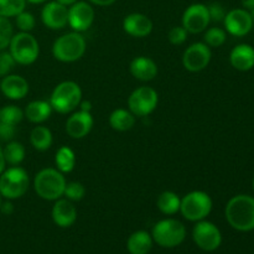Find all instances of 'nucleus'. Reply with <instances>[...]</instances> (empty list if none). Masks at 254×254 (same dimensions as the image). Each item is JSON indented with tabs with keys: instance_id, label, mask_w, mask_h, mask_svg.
I'll use <instances>...</instances> for the list:
<instances>
[{
	"instance_id": "1",
	"label": "nucleus",
	"mask_w": 254,
	"mask_h": 254,
	"mask_svg": "<svg viewBox=\"0 0 254 254\" xmlns=\"http://www.w3.org/2000/svg\"><path fill=\"white\" fill-rule=\"evenodd\" d=\"M225 216L228 225L240 232L254 230V197L251 195H236L227 202Z\"/></svg>"
},
{
	"instance_id": "2",
	"label": "nucleus",
	"mask_w": 254,
	"mask_h": 254,
	"mask_svg": "<svg viewBox=\"0 0 254 254\" xmlns=\"http://www.w3.org/2000/svg\"><path fill=\"white\" fill-rule=\"evenodd\" d=\"M66 184V179L61 171L46 168L35 175L34 190L42 200L56 201L64 196Z\"/></svg>"
},
{
	"instance_id": "3",
	"label": "nucleus",
	"mask_w": 254,
	"mask_h": 254,
	"mask_svg": "<svg viewBox=\"0 0 254 254\" xmlns=\"http://www.w3.org/2000/svg\"><path fill=\"white\" fill-rule=\"evenodd\" d=\"M87 44L81 32H67L55 40L52 45V55L60 62L71 64L83 57Z\"/></svg>"
},
{
	"instance_id": "4",
	"label": "nucleus",
	"mask_w": 254,
	"mask_h": 254,
	"mask_svg": "<svg viewBox=\"0 0 254 254\" xmlns=\"http://www.w3.org/2000/svg\"><path fill=\"white\" fill-rule=\"evenodd\" d=\"M82 101V89L74 81H64L57 84L50 96L52 111L60 114H68L79 106Z\"/></svg>"
},
{
	"instance_id": "5",
	"label": "nucleus",
	"mask_w": 254,
	"mask_h": 254,
	"mask_svg": "<svg viewBox=\"0 0 254 254\" xmlns=\"http://www.w3.org/2000/svg\"><path fill=\"white\" fill-rule=\"evenodd\" d=\"M29 174L20 166H11L0 174V193L6 200L22 197L29 190Z\"/></svg>"
},
{
	"instance_id": "6",
	"label": "nucleus",
	"mask_w": 254,
	"mask_h": 254,
	"mask_svg": "<svg viewBox=\"0 0 254 254\" xmlns=\"http://www.w3.org/2000/svg\"><path fill=\"white\" fill-rule=\"evenodd\" d=\"M153 241L163 248H175L186 238V227L175 218H165L154 225L151 231Z\"/></svg>"
},
{
	"instance_id": "7",
	"label": "nucleus",
	"mask_w": 254,
	"mask_h": 254,
	"mask_svg": "<svg viewBox=\"0 0 254 254\" xmlns=\"http://www.w3.org/2000/svg\"><path fill=\"white\" fill-rule=\"evenodd\" d=\"M212 198L205 191H191L181 198L180 212L184 218L198 222L207 217L212 211Z\"/></svg>"
},
{
	"instance_id": "8",
	"label": "nucleus",
	"mask_w": 254,
	"mask_h": 254,
	"mask_svg": "<svg viewBox=\"0 0 254 254\" xmlns=\"http://www.w3.org/2000/svg\"><path fill=\"white\" fill-rule=\"evenodd\" d=\"M9 52L16 64L29 66L39 59L40 45L30 32L20 31L11 37Z\"/></svg>"
},
{
	"instance_id": "9",
	"label": "nucleus",
	"mask_w": 254,
	"mask_h": 254,
	"mask_svg": "<svg viewBox=\"0 0 254 254\" xmlns=\"http://www.w3.org/2000/svg\"><path fill=\"white\" fill-rule=\"evenodd\" d=\"M159 94L154 88L141 86L134 89L128 98L129 111L135 117H148L156 109Z\"/></svg>"
},
{
	"instance_id": "10",
	"label": "nucleus",
	"mask_w": 254,
	"mask_h": 254,
	"mask_svg": "<svg viewBox=\"0 0 254 254\" xmlns=\"http://www.w3.org/2000/svg\"><path fill=\"white\" fill-rule=\"evenodd\" d=\"M192 240L200 250L213 252L218 250L222 243V233L215 223L210 221H198L192 230Z\"/></svg>"
},
{
	"instance_id": "11",
	"label": "nucleus",
	"mask_w": 254,
	"mask_h": 254,
	"mask_svg": "<svg viewBox=\"0 0 254 254\" xmlns=\"http://www.w3.org/2000/svg\"><path fill=\"white\" fill-rule=\"evenodd\" d=\"M181 22H183L181 26L189 34H200V32H203L211 22L207 5L201 4V2L191 4L184 11Z\"/></svg>"
},
{
	"instance_id": "12",
	"label": "nucleus",
	"mask_w": 254,
	"mask_h": 254,
	"mask_svg": "<svg viewBox=\"0 0 254 254\" xmlns=\"http://www.w3.org/2000/svg\"><path fill=\"white\" fill-rule=\"evenodd\" d=\"M211 57V47H208L205 42H195L184 52L183 66L189 72H200L208 66Z\"/></svg>"
},
{
	"instance_id": "13",
	"label": "nucleus",
	"mask_w": 254,
	"mask_h": 254,
	"mask_svg": "<svg viewBox=\"0 0 254 254\" xmlns=\"http://www.w3.org/2000/svg\"><path fill=\"white\" fill-rule=\"evenodd\" d=\"M96 17L93 6L87 1H77L68 7V25L76 32L87 31Z\"/></svg>"
},
{
	"instance_id": "14",
	"label": "nucleus",
	"mask_w": 254,
	"mask_h": 254,
	"mask_svg": "<svg viewBox=\"0 0 254 254\" xmlns=\"http://www.w3.org/2000/svg\"><path fill=\"white\" fill-rule=\"evenodd\" d=\"M223 25L226 31L236 37L246 36L254 26L251 12L246 9H233L228 11L223 20Z\"/></svg>"
},
{
	"instance_id": "15",
	"label": "nucleus",
	"mask_w": 254,
	"mask_h": 254,
	"mask_svg": "<svg viewBox=\"0 0 254 254\" xmlns=\"http://www.w3.org/2000/svg\"><path fill=\"white\" fill-rule=\"evenodd\" d=\"M41 20L46 27L51 30H61L68 25V7L56 0L45 4L41 10Z\"/></svg>"
},
{
	"instance_id": "16",
	"label": "nucleus",
	"mask_w": 254,
	"mask_h": 254,
	"mask_svg": "<svg viewBox=\"0 0 254 254\" xmlns=\"http://www.w3.org/2000/svg\"><path fill=\"white\" fill-rule=\"evenodd\" d=\"M93 117L91 112L77 111L68 117L66 122V133L72 139H82L89 134L93 128Z\"/></svg>"
},
{
	"instance_id": "17",
	"label": "nucleus",
	"mask_w": 254,
	"mask_h": 254,
	"mask_svg": "<svg viewBox=\"0 0 254 254\" xmlns=\"http://www.w3.org/2000/svg\"><path fill=\"white\" fill-rule=\"evenodd\" d=\"M51 216L55 225L61 228H68L77 221V208L72 201L59 198L52 206Z\"/></svg>"
},
{
	"instance_id": "18",
	"label": "nucleus",
	"mask_w": 254,
	"mask_h": 254,
	"mask_svg": "<svg viewBox=\"0 0 254 254\" xmlns=\"http://www.w3.org/2000/svg\"><path fill=\"white\" fill-rule=\"evenodd\" d=\"M123 30L133 37H146L153 31V21L141 12H131L123 20Z\"/></svg>"
},
{
	"instance_id": "19",
	"label": "nucleus",
	"mask_w": 254,
	"mask_h": 254,
	"mask_svg": "<svg viewBox=\"0 0 254 254\" xmlns=\"http://www.w3.org/2000/svg\"><path fill=\"white\" fill-rule=\"evenodd\" d=\"M29 82L19 74H6L0 81V91L11 101H20L29 93Z\"/></svg>"
},
{
	"instance_id": "20",
	"label": "nucleus",
	"mask_w": 254,
	"mask_h": 254,
	"mask_svg": "<svg viewBox=\"0 0 254 254\" xmlns=\"http://www.w3.org/2000/svg\"><path fill=\"white\" fill-rule=\"evenodd\" d=\"M129 69L131 76L141 82H149L158 76V64L153 59L146 56H138L133 59Z\"/></svg>"
},
{
	"instance_id": "21",
	"label": "nucleus",
	"mask_w": 254,
	"mask_h": 254,
	"mask_svg": "<svg viewBox=\"0 0 254 254\" xmlns=\"http://www.w3.org/2000/svg\"><path fill=\"white\" fill-rule=\"evenodd\" d=\"M231 66L241 72H247L254 67V47L248 44H240L233 47L230 54Z\"/></svg>"
},
{
	"instance_id": "22",
	"label": "nucleus",
	"mask_w": 254,
	"mask_h": 254,
	"mask_svg": "<svg viewBox=\"0 0 254 254\" xmlns=\"http://www.w3.org/2000/svg\"><path fill=\"white\" fill-rule=\"evenodd\" d=\"M52 107L50 102L37 99V101L30 102L24 111L25 118L34 124H41L46 122L51 117Z\"/></svg>"
},
{
	"instance_id": "23",
	"label": "nucleus",
	"mask_w": 254,
	"mask_h": 254,
	"mask_svg": "<svg viewBox=\"0 0 254 254\" xmlns=\"http://www.w3.org/2000/svg\"><path fill=\"white\" fill-rule=\"evenodd\" d=\"M153 237L146 231H136L129 236L127 248L130 254H148L153 248Z\"/></svg>"
},
{
	"instance_id": "24",
	"label": "nucleus",
	"mask_w": 254,
	"mask_h": 254,
	"mask_svg": "<svg viewBox=\"0 0 254 254\" xmlns=\"http://www.w3.org/2000/svg\"><path fill=\"white\" fill-rule=\"evenodd\" d=\"M109 126L117 131H128L135 126V116L129 109L118 108L109 116Z\"/></svg>"
},
{
	"instance_id": "25",
	"label": "nucleus",
	"mask_w": 254,
	"mask_h": 254,
	"mask_svg": "<svg viewBox=\"0 0 254 254\" xmlns=\"http://www.w3.org/2000/svg\"><path fill=\"white\" fill-rule=\"evenodd\" d=\"M30 143L37 151H46L54 143V136L47 127L37 126L30 133Z\"/></svg>"
},
{
	"instance_id": "26",
	"label": "nucleus",
	"mask_w": 254,
	"mask_h": 254,
	"mask_svg": "<svg viewBox=\"0 0 254 254\" xmlns=\"http://www.w3.org/2000/svg\"><path fill=\"white\" fill-rule=\"evenodd\" d=\"M180 205L181 198L174 191H164L156 200V206H158L159 211L166 216H173L180 212Z\"/></svg>"
},
{
	"instance_id": "27",
	"label": "nucleus",
	"mask_w": 254,
	"mask_h": 254,
	"mask_svg": "<svg viewBox=\"0 0 254 254\" xmlns=\"http://www.w3.org/2000/svg\"><path fill=\"white\" fill-rule=\"evenodd\" d=\"M55 165L59 171L62 174L72 173L76 166V154L69 146L62 145L55 155Z\"/></svg>"
},
{
	"instance_id": "28",
	"label": "nucleus",
	"mask_w": 254,
	"mask_h": 254,
	"mask_svg": "<svg viewBox=\"0 0 254 254\" xmlns=\"http://www.w3.org/2000/svg\"><path fill=\"white\" fill-rule=\"evenodd\" d=\"M25 146L19 141L10 140L2 149L5 163L11 166H17L24 161L25 159Z\"/></svg>"
},
{
	"instance_id": "29",
	"label": "nucleus",
	"mask_w": 254,
	"mask_h": 254,
	"mask_svg": "<svg viewBox=\"0 0 254 254\" xmlns=\"http://www.w3.org/2000/svg\"><path fill=\"white\" fill-rule=\"evenodd\" d=\"M25 118L24 111L14 104H9L0 109V122L16 127Z\"/></svg>"
},
{
	"instance_id": "30",
	"label": "nucleus",
	"mask_w": 254,
	"mask_h": 254,
	"mask_svg": "<svg viewBox=\"0 0 254 254\" xmlns=\"http://www.w3.org/2000/svg\"><path fill=\"white\" fill-rule=\"evenodd\" d=\"M26 0H0V16L15 17L26 7Z\"/></svg>"
},
{
	"instance_id": "31",
	"label": "nucleus",
	"mask_w": 254,
	"mask_h": 254,
	"mask_svg": "<svg viewBox=\"0 0 254 254\" xmlns=\"http://www.w3.org/2000/svg\"><path fill=\"white\" fill-rule=\"evenodd\" d=\"M227 40V34L221 27H210L205 30L203 35V41L208 47H220Z\"/></svg>"
},
{
	"instance_id": "32",
	"label": "nucleus",
	"mask_w": 254,
	"mask_h": 254,
	"mask_svg": "<svg viewBox=\"0 0 254 254\" xmlns=\"http://www.w3.org/2000/svg\"><path fill=\"white\" fill-rule=\"evenodd\" d=\"M14 36L12 31V24L7 17L0 16V51H4L9 47L11 37Z\"/></svg>"
},
{
	"instance_id": "33",
	"label": "nucleus",
	"mask_w": 254,
	"mask_h": 254,
	"mask_svg": "<svg viewBox=\"0 0 254 254\" xmlns=\"http://www.w3.org/2000/svg\"><path fill=\"white\" fill-rule=\"evenodd\" d=\"M86 195V188L83 184L78 183V181H71V183L66 184L64 188V196L69 201H81Z\"/></svg>"
},
{
	"instance_id": "34",
	"label": "nucleus",
	"mask_w": 254,
	"mask_h": 254,
	"mask_svg": "<svg viewBox=\"0 0 254 254\" xmlns=\"http://www.w3.org/2000/svg\"><path fill=\"white\" fill-rule=\"evenodd\" d=\"M15 24H16L17 29L21 32H30L34 30L36 20L35 16L29 11H21L19 15L15 16Z\"/></svg>"
},
{
	"instance_id": "35",
	"label": "nucleus",
	"mask_w": 254,
	"mask_h": 254,
	"mask_svg": "<svg viewBox=\"0 0 254 254\" xmlns=\"http://www.w3.org/2000/svg\"><path fill=\"white\" fill-rule=\"evenodd\" d=\"M15 64H16V62L12 59L9 51H0V77L10 74Z\"/></svg>"
},
{
	"instance_id": "36",
	"label": "nucleus",
	"mask_w": 254,
	"mask_h": 254,
	"mask_svg": "<svg viewBox=\"0 0 254 254\" xmlns=\"http://www.w3.org/2000/svg\"><path fill=\"white\" fill-rule=\"evenodd\" d=\"M188 35L189 32L183 26H174L169 31L168 39L170 44L179 46V45H183L188 40Z\"/></svg>"
},
{
	"instance_id": "37",
	"label": "nucleus",
	"mask_w": 254,
	"mask_h": 254,
	"mask_svg": "<svg viewBox=\"0 0 254 254\" xmlns=\"http://www.w3.org/2000/svg\"><path fill=\"white\" fill-rule=\"evenodd\" d=\"M208 14H210V20L213 22H223L227 11L225 10V6L220 2H212L207 5Z\"/></svg>"
},
{
	"instance_id": "38",
	"label": "nucleus",
	"mask_w": 254,
	"mask_h": 254,
	"mask_svg": "<svg viewBox=\"0 0 254 254\" xmlns=\"http://www.w3.org/2000/svg\"><path fill=\"white\" fill-rule=\"evenodd\" d=\"M15 133H16V127L0 122V140H12V138L15 136Z\"/></svg>"
},
{
	"instance_id": "39",
	"label": "nucleus",
	"mask_w": 254,
	"mask_h": 254,
	"mask_svg": "<svg viewBox=\"0 0 254 254\" xmlns=\"http://www.w3.org/2000/svg\"><path fill=\"white\" fill-rule=\"evenodd\" d=\"M0 211H1V213H4V215L6 216L11 215V213L14 212V205L11 203V200H7L5 201V202H1Z\"/></svg>"
},
{
	"instance_id": "40",
	"label": "nucleus",
	"mask_w": 254,
	"mask_h": 254,
	"mask_svg": "<svg viewBox=\"0 0 254 254\" xmlns=\"http://www.w3.org/2000/svg\"><path fill=\"white\" fill-rule=\"evenodd\" d=\"M91 4L97 5V6H111L117 0H88Z\"/></svg>"
},
{
	"instance_id": "41",
	"label": "nucleus",
	"mask_w": 254,
	"mask_h": 254,
	"mask_svg": "<svg viewBox=\"0 0 254 254\" xmlns=\"http://www.w3.org/2000/svg\"><path fill=\"white\" fill-rule=\"evenodd\" d=\"M79 108H81V111H84V112H91L92 109V103L89 101H81V103H79Z\"/></svg>"
},
{
	"instance_id": "42",
	"label": "nucleus",
	"mask_w": 254,
	"mask_h": 254,
	"mask_svg": "<svg viewBox=\"0 0 254 254\" xmlns=\"http://www.w3.org/2000/svg\"><path fill=\"white\" fill-rule=\"evenodd\" d=\"M242 5L243 9L251 11V10L254 9V0H242Z\"/></svg>"
},
{
	"instance_id": "43",
	"label": "nucleus",
	"mask_w": 254,
	"mask_h": 254,
	"mask_svg": "<svg viewBox=\"0 0 254 254\" xmlns=\"http://www.w3.org/2000/svg\"><path fill=\"white\" fill-rule=\"evenodd\" d=\"M5 165H6V163H5L4 155H2V149L0 146V174L5 170Z\"/></svg>"
},
{
	"instance_id": "44",
	"label": "nucleus",
	"mask_w": 254,
	"mask_h": 254,
	"mask_svg": "<svg viewBox=\"0 0 254 254\" xmlns=\"http://www.w3.org/2000/svg\"><path fill=\"white\" fill-rule=\"evenodd\" d=\"M57 2H60V4L64 5V6H71V5H73L74 2H77L78 0H56Z\"/></svg>"
},
{
	"instance_id": "45",
	"label": "nucleus",
	"mask_w": 254,
	"mask_h": 254,
	"mask_svg": "<svg viewBox=\"0 0 254 254\" xmlns=\"http://www.w3.org/2000/svg\"><path fill=\"white\" fill-rule=\"evenodd\" d=\"M26 1L31 2V4H42V2H46L47 0H26Z\"/></svg>"
},
{
	"instance_id": "46",
	"label": "nucleus",
	"mask_w": 254,
	"mask_h": 254,
	"mask_svg": "<svg viewBox=\"0 0 254 254\" xmlns=\"http://www.w3.org/2000/svg\"><path fill=\"white\" fill-rule=\"evenodd\" d=\"M251 16H252V20H253V24H254V9L251 10Z\"/></svg>"
},
{
	"instance_id": "47",
	"label": "nucleus",
	"mask_w": 254,
	"mask_h": 254,
	"mask_svg": "<svg viewBox=\"0 0 254 254\" xmlns=\"http://www.w3.org/2000/svg\"><path fill=\"white\" fill-rule=\"evenodd\" d=\"M1 202H2V196L1 193H0V206H1Z\"/></svg>"
},
{
	"instance_id": "48",
	"label": "nucleus",
	"mask_w": 254,
	"mask_h": 254,
	"mask_svg": "<svg viewBox=\"0 0 254 254\" xmlns=\"http://www.w3.org/2000/svg\"><path fill=\"white\" fill-rule=\"evenodd\" d=\"M252 185H253V190H254V179H253V183H252Z\"/></svg>"
}]
</instances>
